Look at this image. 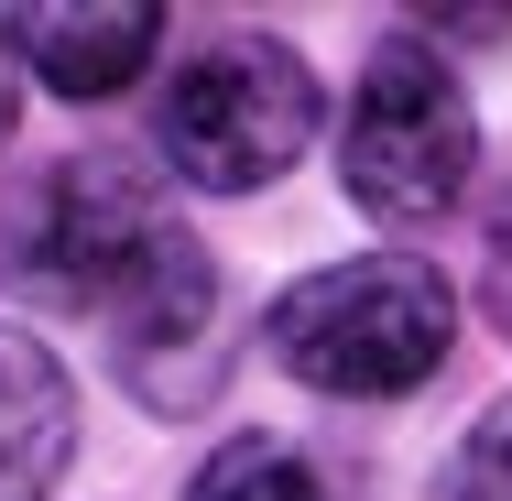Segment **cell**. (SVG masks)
I'll use <instances>...</instances> for the list:
<instances>
[{"label":"cell","instance_id":"cell-1","mask_svg":"<svg viewBox=\"0 0 512 501\" xmlns=\"http://www.w3.org/2000/svg\"><path fill=\"white\" fill-rule=\"evenodd\" d=\"M0 284L44 316L109 327L131 393L186 403L218 371V262L120 153H66L0 207Z\"/></svg>","mask_w":512,"mask_h":501},{"label":"cell","instance_id":"cell-2","mask_svg":"<svg viewBox=\"0 0 512 501\" xmlns=\"http://www.w3.org/2000/svg\"><path fill=\"white\" fill-rule=\"evenodd\" d=\"M273 360L338 403H404L447 371L458 349V295L425 251H371V262H327L306 284L273 295Z\"/></svg>","mask_w":512,"mask_h":501},{"label":"cell","instance_id":"cell-3","mask_svg":"<svg viewBox=\"0 0 512 501\" xmlns=\"http://www.w3.org/2000/svg\"><path fill=\"white\" fill-rule=\"evenodd\" d=\"M316 66L295 44H273V33H218L197 44L175 77H164V109H153V142H164V164L207 186V197H251V186H273V175H295L316 153Z\"/></svg>","mask_w":512,"mask_h":501},{"label":"cell","instance_id":"cell-4","mask_svg":"<svg viewBox=\"0 0 512 501\" xmlns=\"http://www.w3.org/2000/svg\"><path fill=\"white\" fill-rule=\"evenodd\" d=\"M469 164H480V109L458 88V66L425 44V33H393L360 88H349V120H338V186L360 218L382 229H425L469 197Z\"/></svg>","mask_w":512,"mask_h":501},{"label":"cell","instance_id":"cell-5","mask_svg":"<svg viewBox=\"0 0 512 501\" xmlns=\"http://www.w3.org/2000/svg\"><path fill=\"white\" fill-rule=\"evenodd\" d=\"M77 458V382L66 360L0 316V501H44Z\"/></svg>","mask_w":512,"mask_h":501},{"label":"cell","instance_id":"cell-6","mask_svg":"<svg viewBox=\"0 0 512 501\" xmlns=\"http://www.w3.org/2000/svg\"><path fill=\"white\" fill-rule=\"evenodd\" d=\"M164 11H0V55H22L55 99H109L153 66Z\"/></svg>","mask_w":512,"mask_h":501},{"label":"cell","instance_id":"cell-7","mask_svg":"<svg viewBox=\"0 0 512 501\" xmlns=\"http://www.w3.org/2000/svg\"><path fill=\"white\" fill-rule=\"evenodd\" d=\"M186 501H338V491H327V469H316L306 447L229 436V447H207V469L186 480Z\"/></svg>","mask_w":512,"mask_h":501},{"label":"cell","instance_id":"cell-8","mask_svg":"<svg viewBox=\"0 0 512 501\" xmlns=\"http://www.w3.org/2000/svg\"><path fill=\"white\" fill-rule=\"evenodd\" d=\"M436 501H512V393H491L458 425V447L436 469Z\"/></svg>","mask_w":512,"mask_h":501},{"label":"cell","instance_id":"cell-9","mask_svg":"<svg viewBox=\"0 0 512 501\" xmlns=\"http://www.w3.org/2000/svg\"><path fill=\"white\" fill-rule=\"evenodd\" d=\"M480 305H491V327L512 338V197L491 218V240H480Z\"/></svg>","mask_w":512,"mask_h":501},{"label":"cell","instance_id":"cell-10","mask_svg":"<svg viewBox=\"0 0 512 501\" xmlns=\"http://www.w3.org/2000/svg\"><path fill=\"white\" fill-rule=\"evenodd\" d=\"M11 120H22V88H11V55H0V142H11Z\"/></svg>","mask_w":512,"mask_h":501}]
</instances>
